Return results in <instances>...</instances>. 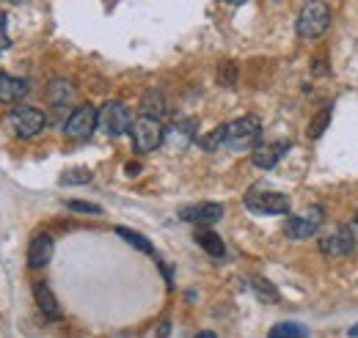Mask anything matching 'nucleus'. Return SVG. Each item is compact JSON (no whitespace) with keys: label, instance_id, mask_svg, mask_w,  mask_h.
<instances>
[{"label":"nucleus","instance_id":"1a4fd4ad","mask_svg":"<svg viewBox=\"0 0 358 338\" xmlns=\"http://www.w3.org/2000/svg\"><path fill=\"white\" fill-rule=\"evenodd\" d=\"M353 248H356V237L348 226H339L336 231H331L328 237L320 240V251L331 258H342V256L353 254Z\"/></svg>","mask_w":358,"mask_h":338},{"label":"nucleus","instance_id":"6ab92c4d","mask_svg":"<svg viewBox=\"0 0 358 338\" xmlns=\"http://www.w3.org/2000/svg\"><path fill=\"white\" fill-rule=\"evenodd\" d=\"M116 234L122 237V240H127L133 248H138V251H143V254H155V248H152V242L143 237V234H138V231H133V228H116Z\"/></svg>","mask_w":358,"mask_h":338},{"label":"nucleus","instance_id":"423d86ee","mask_svg":"<svg viewBox=\"0 0 358 338\" xmlns=\"http://www.w3.org/2000/svg\"><path fill=\"white\" fill-rule=\"evenodd\" d=\"M322 220H325V212L320 210V207H306L303 212L292 214V217L284 223V234H287L289 240H309V237H314V234L320 231Z\"/></svg>","mask_w":358,"mask_h":338},{"label":"nucleus","instance_id":"0eeeda50","mask_svg":"<svg viewBox=\"0 0 358 338\" xmlns=\"http://www.w3.org/2000/svg\"><path fill=\"white\" fill-rule=\"evenodd\" d=\"M11 127L20 138H36L42 129L47 127V116L39 108H31V105H22L11 113Z\"/></svg>","mask_w":358,"mask_h":338},{"label":"nucleus","instance_id":"cd10ccee","mask_svg":"<svg viewBox=\"0 0 358 338\" xmlns=\"http://www.w3.org/2000/svg\"><path fill=\"white\" fill-rule=\"evenodd\" d=\"M196 338H218V336H215L213 330H204V333H199V336H196Z\"/></svg>","mask_w":358,"mask_h":338},{"label":"nucleus","instance_id":"bb28decb","mask_svg":"<svg viewBox=\"0 0 358 338\" xmlns=\"http://www.w3.org/2000/svg\"><path fill=\"white\" fill-rule=\"evenodd\" d=\"M169 333H171V330H169V322H160V328H157V336L166 338Z\"/></svg>","mask_w":358,"mask_h":338},{"label":"nucleus","instance_id":"412c9836","mask_svg":"<svg viewBox=\"0 0 358 338\" xmlns=\"http://www.w3.org/2000/svg\"><path fill=\"white\" fill-rule=\"evenodd\" d=\"M251 289H254L257 295L262 297L265 302H275V300H278V292H275V286H273L270 281H265V278H251Z\"/></svg>","mask_w":358,"mask_h":338},{"label":"nucleus","instance_id":"f3484780","mask_svg":"<svg viewBox=\"0 0 358 338\" xmlns=\"http://www.w3.org/2000/svg\"><path fill=\"white\" fill-rule=\"evenodd\" d=\"M196 242L201 245V251H207V254H210V256H215V258H221V256L226 254L224 240H221V237H218L215 231H210L207 226L196 231Z\"/></svg>","mask_w":358,"mask_h":338},{"label":"nucleus","instance_id":"c756f323","mask_svg":"<svg viewBox=\"0 0 358 338\" xmlns=\"http://www.w3.org/2000/svg\"><path fill=\"white\" fill-rule=\"evenodd\" d=\"M348 333H350V338H358V322L353 325V328H350V330H348Z\"/></svg>","mask_w":358,"mask_h":338},{"label":"nucleus","instance_id":"2eb2a0df","mask_svg":"<svg viewBox=\"0 0 358 338\" xmlns=\"http://www.w3.org/2000/svg\"><path fill=\"white\" fill-rule=\"evenodd\" d=\"M34 297H36V305H39V311L45 314V319H61L58 300L50 292V286H47L45 281H39V284L34 286Z\"/></svg>","mask_w":358,"mask_h":338},{"label":"nucleus","instance_id":"4be33fe9","mask_svg":"<svg viewBox=\"0 0 358 338\" xmlns=\"http://www.w3.org/2000/svg\"><path fill=\"white\" fill-rule=\"evenodd\" d=\"M89 182H91V170L89 168L64 170V176H61V184H89Z\"/></svg>","mask_w":358,"mask_h":338},{"label":"nucleus","instance_id":"2f4dec72","mask_svg":"<svg viewBox=\"0 0 358 338\" xmlns=\"http://www.w3.org/2000/svg\"><path fill=\"white\" fill-rule=\"evenodd\" d=\"M356 226H358V212H356Z\"/></svg>","mask_w":358,"mask_h":338},{"label":"nucleus","instance_id":"f257e3e1","mask_svg":"<svg viewBox=\"0 0 358 338\" xmlns=\"http://www.w3.org/2000/svg\"><path fill=\"white\" fill-rule=\"evenodd\" d=\"M262 135V122L257 116L234 119L231 124H224V149L229 152H245L254 149Z\"/></svg>","mask_w":358,"mask_h":338},{"label":"nucleus","instance_id":"9d476101","mask_svg":"<svg viewBox=\"0 0 358 338\" xmlns=\"http://www.w3.org/2000/svg\"><path fill=\"white\" fill-rule=\"evenodd\" d=\"M179 217L185 223H193V226H213L224 217V207L221 204H193V207H182Z\"/></svg>","mask_w":358,"mask_h":338},{"label":"nucleus","instance_id":"dca6fc26","mask_svg":"<svg viewBox=\"0 0 358 338\" xmlns=\"http://www.w3.org/2000/svg\"><path fill=\"white\" fill-rule=\"evenodd\" d=\"M141 116H152V119H166V99L157 88H152L143 99H141Z\"/></svg>","mask_w":358,"mask_h":338},{"label":"nucleus","instance_id":"39448f33","mask_svg":"<svg viewBox=\"0 0 358 338\" xmlns=\"http://www.w3.org/2000/svg\"><path fill=\"white\" fill-rule=\"evenodd\" d=\"M245 207L254 214H287L289 212V198L284 193L254 187V190L245 193Z\"/></svg>","mask_w":358,"mask_h":338},{"label":"nucleus","instance_id":"ddd939ff","mask_svg":"<svg viewBox=\"0 0 358 338\" xmlns=\"http://www.w3.org/2000/svg\"><path fill=\"white\" fill-rule=\"evenodd\" d=\"M52 251H55V242L50 234H36L31 240V248H28V264L31 267H47L50 258H52Z\"/></svg>","mask_w":358,"mask_h":338},{"label":"nucleus","instance_id":"9b49d317","mask_svg":"<svg viewBox=\"0 0 358 338\" xmlns=\"http://www.w3.org/2000/svg\"><path fill=\"white\" fill-rule=\"evenodd\" d=\"M31 83L25 78H11V75H0V102L3 105H17L28 96Z\"/></svg>","mask_w":358,"mask_h":338},{"label":"nucleus","instance_id":"a878e982","mask_svg":"<svg viewBox=\"0 0 358 338\" xmlns=\"http://www.w3.org/2000/svg\"><path fill=\"white\" fill-rule=\"evenodd\" d=\"M8 47H11V39H8V34H6V14L0 11V52L8 50Z\"/></svg>","mask_w":358,"mask_h":338},{"label":"nucleus","instance_id":"b1692460","mask_svg":"<svg viewBox=\"0 0 358 338\" xmlns=\"http://www.w3.org/2000/svg\"><path fill=\"white\" fill-rule=\"evenodd\" d=\"M234 78H237V66L234 64H221V69H218V80H221V85H226V88H231L234 85Z\"/></svg>","mask_w":358,"mask_h":338},{"label":"nucleus","instance_id":"f03ea898","mask_svg":"<svg viewBox=\"0 0 358 338\" xmlns=\"http://www.w3.org/2000/svg\"><path fill=\"white\" fill-rule=\"evenodd\" d=\"M331 25V8L325 0H306L298 14V36L303 39H320Z\"/></svg>","mask_w":358,"mask_h":338},{"label":"nucleus","instance_id":"6e6552de","mask_svg":"<svg viewBox=\"0 0 358 338\" xmlns=\"http://www.w3.org/2000/svg\"><path fill=\"white\" fill-rule=\"evenodd\" d=\"M94 129H96V108H91V105H80L78 110H72V116L64 124V132L69 140H89Z\"/></svg>","mask_w":358,"mask_h":338},{"label":"nucleus","instance_id":"393cba45","mask_svg":"<svg viewBox=\"0 0 358 338\" xmlns=\"http://www.w3.org/2000/svg\"><path fill=\"white\" fill-rule=\"evenodd\" d=\"M66 207L72 212H83V214H102V207L89 204V201H66Z\"/></svg>","mask_w":358,"mask_h":338},{"label":"nucleus","instance_id":"7c9ffc66","mask_svg":"<svg viewBox=\"0 0 358 338\" xmlns=\"http://www.w3.org/2000/svg\"><path fill=\"white\" fill-rule=\"evenodd\" d=\"M224 3H229V6H243V3H248V0H224Z\"/></svg>","mask_w":358,"mask_h":338},{"label":"nucleus","instance_id":"5701e85b","mask_svg":"<svg viewBox=\"0 0 358 338\" xmlns=\"http://www.w3.org/2000/svg\"><path fill=\"white\" fill-rule=\"evenodd\" d=\"M199 143H201V149H207V152H215L218 146H224V124L218 129H213V132H210L207 138H201Z\"/></svg>","mask_w":358,"mask_h":338},{"label":"nucleus","instance_id":"a211bd4d","mask_svg":"<svg viewBox=\"0 0 358 338\" xmlns=\"http://www.w3.org/2000/svg\"><path fill=\"white\" fill-rule=\"evenodd\" d=\"M268 338H309L306 328L298 325V322H278L273 330H270Z\"/></svg>","mask_w":358,"mask_h":338},{"label":"nucleus","instance_id":"4468645a","mask_svg":"<svg viewBox=\"0 0 358 338\" xmlns=\"http://www.w3.org/2000/svg\"><path fill=\"white\" fill-rule=\"evenodd\" d=\"M45 96L52 108H64V105L72 102V96H75V85L69 83V80H64V78H55V80H50V85H47Z\"/></svg>","mask_w":358,"mask_h":338},{"label":"nucleus","instance_id":"aec40b11","mask_svg":"<svg viewBox=\"0 0 358 338\" xmlns=\"http://www.w3.org/2000/svg\"><path fill=\"white\" fill-rule=\"evenodd\" d=\"M328 124H331V108H322V110L312 119V124H309V138L317 140V138L328 129Z\"/></svg>","mask_w":358,"mask_h":338},{"label":"nucleus","instance_id":"c85d7f7f","mask_svg":"<svg viewBox=\"0 0 358 338\" xmlns=\"http://www.w3.org/2000/svg\"><path fill=\"white\" fill-rule=\"evenodd\" d=\"M138 170H141L138 163H130V166H127V173H138Z\"/></svg>","mask_w":358,"mask_h":338},{"label":"nucleus","instance_id":"20e7f679","mask_svg":"<svg viewBox=\"0 0 358 338\" xmlns=\"http://www.w3.org/2000/svg\"><path fill=\"white\" fill-rule=\"evenodd\" d=\"M130 124H133V116L122 102H105L96 110V127L110 138H119V135L130 132Z\"/></svg>","mask_w":358,"mask_h":338},{"label":"nucleus","instance_id":"f8f14e48","mask_svg":"<svg viewBox=\"0 0 358 338\" xmlns=\"http://www.w3.org/2000/svg\"><path fill=\"white\" fill-rule=\"evenodd\" d=\"M289 149V143H259V146H254V154H251V160H254V166L262 170H270L278 166V160L284 157V152Z\"/></svg>","mask_w":358,"mask_h":338},{"label":"nucleus","instance_id":"7ed1b4c3","mask_svg":"<svg viewBox=\"0 0 358 338\" xmlns=\"http://www.w3.org/2000/svg\"><path fill=\"white\" fill-rule=\"evenodd\" d=\"M130 135H133L135 152H141V154H149V152L160 149L163 140H166V129H163V124L157 119H152V116L135 119L133 124H130Z\"/></svg>","mask_w":358,"mask_h":338}]
</instances>
